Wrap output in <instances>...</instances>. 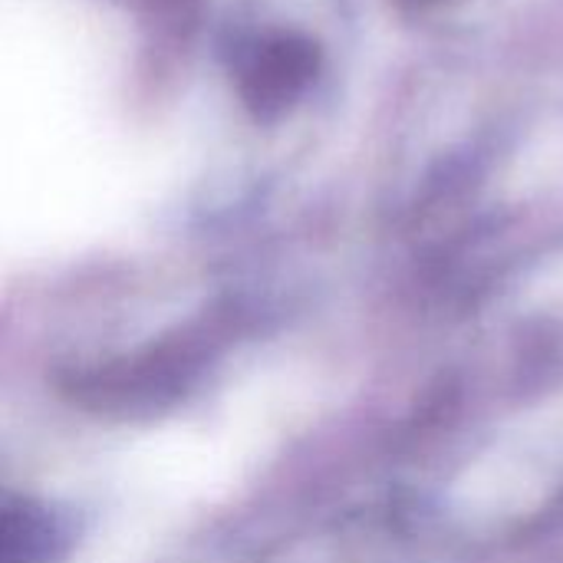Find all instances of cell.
I'll list each match as a JSON object with an SVG mask.
<instances>
[{
	"mask_svg": "<svg viewBox=\"0 0 563 563\" xmlns=\"http://www.w3.org/2000/svg\"><path fill=\"white\" fill-rule=\"evenodd\" d=\"M214 340L208 333H181L152 350L66 379V396L99 412H152L175 402L211 360Z\"/></svg>",
	"mask_w": 563,
	"mask_h": 563,
	"instance_id": "cell-1",
	"label": "cell"
},
{
	"mask_svg": "<svg viewBox=\"0 0 563 563\" xmlns=\"http://www.w3.org/2000/svg\"><path fill=\"white\" fill-rule=\"evenodd\" d=\"M320 53L303 36H274L261 43L241 69V96L261 119L280 115L317 76Z\"/></svg>",
	"mask_w": 563,
	"mask_h": 563,
	"instance_id": "cell-2",
	"label": "cell"
},
{
	"mask_svg": "<svg viewBox=\"0 0 563 563\" xmlns=\"http://www.w3.org/2000/svg\"><path fill=\"white\" fill-rule=\"evenodd\" d=\"M53 541L46 515L30 508H0V563H43Z\"/></svg>",
	"mask_w": 563,
	"mask_h": 563,
	"instance_id": "cell-3",
	"label": "cell"
}]
</instances>
